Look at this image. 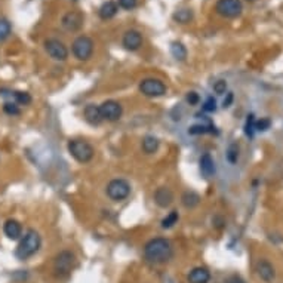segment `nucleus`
<instances>
[{"instance_id":"1","label":"nucleus","mask_w":283,"mask_h":283,"mask_svg":"<svg viewBox=\"0 0 283 283\" xmlns=\"http://www.w3.org/2000/svg\"><path fill=\"white\" fill-rule=\"evenodd\" d=\"M173 255L172 245L165 237H154L150 239L144 246V257L147 261L153 264H165Z\"/></svg>"},{"instance_id":"2","label":"nucleus","mask_w":283,"mask_h":283,"mask_svg":"<svg viewBox=\"0 0 283 283\" xmlns=\"http://www.w3.org/2000/svg\"><path fill=\"white\" fill-rule=\"evenodd\" d=\"M40 245H42L40 234L36 230L30 228L21 239V242L15 251V255L18 260H27V258L33 257L34 254H37V251L40 249Z\"/></svg>"},{"instance_id":"3","label":"nucleus","mask_w":283,"mask_h":283,"mask_svg":"<svg viewBox=\"0 0 283 283\" xmlns=\"http://www.w3.org/2000/svg\"><path fill=\"white\" fill-rule=\"evenodd\" d=\"M67 150H68L70 156H71L74 160H77L79 163H88V162H91L92 157H94V154H95L94 147H92L88 141H85V140H77V138L68 141Z\"/></svg>"},{"instance_id":"4","label":"nucleus","mask_w":283,"mask_h":283,"mask_svg":"<svg viewBox=\"0 0 283 283\" xmlns=\"http://www.w3.org/2000/svg\"><path fill=\"white\" fill-rule=\"evenodd\" d=\"M95 43L89 36H77L71 43V52L79 61H89L94 55Z\"/></svg>"},{"instance_id":"5","label":"nucleus","mask_w":283,"mask_h":283,"mask_svg":"<svg viewBox=\"0 0 283 283\" xmlns=\"http://www.w3.org/2000/svg\"><path fill=\"white\" fill-rule=\"evenodd\" d=\"M106 193L113 202H123L131 194V184L123 178H114L107 184Z\"/></svg>"},{"instance_id":"6","label":"nucleus","mask_w":283,"mask_h":283,"mask_svg":"<svg viewBox=\"0 0 283 283\" xmlns=\"http://www.w3.org/2000/svg\"><path fill=\"white\" fill-rule=\"evenodd\" d=\"M76 263V257L71 251H61L54 261V272L58 278L68 276Z\"/></svg>"},{"instance_id":"7","label":"nucleus","mask_w":283,"mask_h":283,"mask_svg":"<svg viewBox=\"0 0 283 283\" xmlns=\"http://www.w3.org/2000/svg\"><path fill=\"white\" fill-rule=\"evenodd\" d=\"M166 91H168L166 85L159 79L148 77V79H144L140 82V92L145 97H150V98L163 97L166 94Z\"/></svg>"},{"instance_id":"8","label":"nucleus","mask_w":283,"mask_h":283,"mask_svg":"<svg viewBox=\"0 0 283 283\" xmlns=\"http://www.w3.org/2000/svg\"><path fill=\"white\" fill-rule=\"evenodd\" d=\"M45 46V51L49 57L52 58L54 61H67L68 58V48L65 46V43L59 39H55V37H49L45 40L43 43Z\"/></svg>"},{"instance_id":"9","label":"nucleus","mask_w":283,"mask_h":283,"mask_svg":"<svg viewBox=\"0 0 283 283\" xmlns=\"http://www.w3.org/2000/svg\"><path fill=\"white\" fill-rule=\"evenodd\" d=\"M215 10L223 18H237L243 10V4L240 0H218Z\"/></svg>"},{"instance_id":"10","label":"nucleus","mask_w":283,"mask_h":283,"mask_svg":"<svg viewBox=\"0 0 283 283\" xmlns=\"http://www.w3.org/2000/svg\"><path fill=\"white\" fill-rule=\"evenodd\" d=\"M83 21H85V15L80 10H68L61 18V25L64 27V30L74 33L82 28Z\"/></svg>"},{"instance_id":"11","label":"nucleus","mask_w":283,"mask_h":283,"mask_svg":"<svg viewBox=\"0 0 283 283\" xmlns=\"http://www.w3.org/2000/svg\"><path fill=\"white\" fill-rule=\"evenodd\" d=\"M100 112L103 116V120L117 122L123 114V107L120 106V103H117L114 100H107L100 106Z\"/></svg>"},{"instance_id":"12","label":"nucleus","mask_w":283,"mask_h":283,"mask_svg":"<svg viewBox=\"0 0 283 283\" xmlns=\"http://www.w3.org/2000/svg\"><path fill=\"white\" fill-rule=\"evenodd\" d=\"M142 42H144L142 34L138 30H128L122 37V46L131 52L138 51L142 46Z\"/></svg>"},{"instance_id":"13","label":"nucleus","mask_w":283,"mask_h":283,"mask_svg":"<svg viewBox=\"0 0 283 283\" xmlns=\"http://www.w3.org/2000/svg\"><path fill=\"white\" fill-rule=\"evenodd\" d=\"M153 199H154V203H156L159 208L166 209V208H169L170 205L173 203V193H172V190L168 188V187H159V188L154 191Z\"/></svg>"},{"instance_id":"14","label":"nucleus","mask_w":283,"mask_h":283,"mask_svg":"<svg viewBox=\"0 0 283 283\" xmlns=\"http://www.w3.org/2000/svg\"><path fill=\"white\" fill-rule=\"evenodd\" d=\"M257 273H258V276H260L264 282L267 283L273 282L275 278H276L275 267L272 266V263H269V261H266V260L258 261V264H257Z\"/></svg>"},{"instance_id":"15","label":"nucleus","mask_w":283,"mask_h":283,"mask_svg":"<svg viewBox=\"0 0 283 283\" xmlns=\"http://www.w3.org/2000/svg\"><path fill=\"white\" fill-rule=\"evenodd\" d=\"M199 169H200V173H202V176L203 178H206V179H209V178H212L214 175H215V162H214V159H212V156L211 154H203L202 157H200V160H199Z\"/></svg>"},{"instance_id":"16","label":"nucleus","mask_w":283,"mask_h":283,"mask_svg":"<svg viewBox=\"0 0 283 283\" xmlns=\"http://www.w3.org/2000/svg\"><path fill=\"white\" fill-rule=\"evenodd\" d=\"M3 233H4V236H6L7 239H10V240H16V239H19V237L22 236V226H21L19 221L10 218V220H7V221L4 223V226H3Z\"/></svg>"},{"instance_id":"17","label":"nucleus","mask_w":283,"mask_h":283,"mask_svg":"<svg viewBox=\"0 0 283 283\" xmlns=\"http://www.w3.org/2000/svg\"><path fill=\"white\" fill-rule=\"evenodd\" d=\"M83 116H85V120L91 125H100L103 122L100 106L97 104H88L83 110Z\"/></svg>"},{"instance_id":"18","label":"nucleus","mask_w":283,"mask_h":283,"mask_svg":"<svg viewBox=\"0 0 283 283\" xmlns=\"http://www.w3.org/2000/svg\"><path fill=\"white\" fill-rule=\"evenodd\" d=\"M117 12H119V6H117V3L113 1V0L104 1V3L100 6V9H98L100 18H101V19H106V21L114 18V16L117 15Z\"/></svg>"},{"instance_id":"19","label":"nucleus","mask_w":283,"mask_h":283,"mask_svg":"<svg viewBox=\"0 0 283 283\" xmlns=\"http://www.w3.org/2000/svg\"><path fill=\"white\" fill-rule=\"evenodd\" d=\"M211 279V273L206 267H196L188 275L190 283H208Z\"/></svg>"},{"instance_id":"20","label":"nucleus","mask_w":283,"mask_h":283,"mask_svg":"<svg viewBox=\"0 0 283 283\" xmlns=\"http://www.w3.org/2000/svg\"><path fill=\"white\" fill-rule=\"evenodd\" d=\"M159 145H160V141L153 137V135H147L142 138V142H141V148L145 154H154L157 150H159Z\"/></svg>"},{"instance_id":"21","label":"nucleus","mask_w":283,"mask_h":283,"mask_svg":"<svg viewBox=\"0 0 283 283\" xmlns=\"http://www.w3.org/2000/svg\"><path fill=\"white\" fill-rule=\"evenodd\" d=\"M181 203L187 209H194L200 203V196L197 193H194V191H185L181 196Z\"/></svg>"},{"instance_id":"22","label":"nucleus","mask_w":283,"mask_h":283,"mask_svg":"<svg viewBox=\"0 0 283 283\" xmlns=\"http://www.w3.org/2000/svg\"><path fill=\"white\" fill-rule=\"evenodd\" d=\"M215 131V126L208 120V122H205V123H202V125H193V126H190L188 128V134L190 135H203V134H212Z\"/></svg>"},{"instance_id":"23","label":"nucleus","mask_w":283,"mask_h":283,"mask_svg":"<svg viewBox=\"0 0 283 283\" xmlns=\"http://www.w3.org/2000/svg\"><path fill=\"white\" fill-rule=\"evenodd\" d=\"M170 54L176 61H185L187 58V49L181 42H172L170 43Z\"/></svg>"},{"instance_id":"24","label":"nucleus","mask_w":283,"mask_h":283,"mask_svg":"<svg viewBox=\"0 0 283 283\" xmlns=\"http://www.w3.org/2000/svg\"><path fill=\"white\" fill-rule=\"evenodd\" d=\"M173 19L179 24H188L193 19V10L191 9H178L173 12Z\"/></svg>"},{"instance_id":"25","label":"nucleus","mask_w":283,"mask_h":283,"mask_svg":"<svg viewBox=\"0 0 283 283\" xmlns=\"http://www.w3.org/2000/svg\"><path fill=\"white\" fill-rule=\"evenodd\" d=\"M178 220H179V215H178V211H170L169 214L162 220V228H165V230H168V228H172V227L175 226L176 223H178Z\"/></svg>"},{"instance_id":"26","label":"nucleus","mask_w":283,"mask_h":283,"mask_svg":"<svg viewBox=\"0 0 283 283\" xmlns=\"http://www.w3.org/2000/svg\"><path fill=\"white\" fill-rule=\"evenodd\" d=\"M13 103L19 104V106H28L31 103V95L28 92H21V91H15L13 92Z\"/></svg>"},{"instance_id":"27","label":"nucleus","mask_w":283,"mask_h":283,"mask_svg":"<svg viewBox=\"0 0 283 283\" xmlns=\"http://www.w3.org/2000/svg\"><path fill=\"white\" fill-rule=\"evenodd\" d=\"M227 160H228L231 165L237 163V160H239V145H237L236 142L231 144V145L227 148Z\"/></svg>"},{"instance_id":"28","label":"nucleus","mask_w":283,"mask_h":283,"mask_svg":"<svg viewBox=\"0 0 283 283\" xmlns=\"http://www.w3.org/2000/svg\"><path fill=\"white\" fill-rule=\"evenodd\" d=\"M12 31V25L7 19H0V42L6 40Z\"/></svg>"},{"instance_id":"29","label":"nucleus","mask_w":283,"mask_h":283,"mask_svg":"<svg viewBox=\"0 0 283 283\" xmlns=\"http://www.w3.org/2000/svg\"><path fill=\"white\" fill-rule=\"evenodd\" d=\"M202 110L205 113H214V112H217V100L214 97H208L206 101L202 106Z\"/></svg>"},{"instance_id":"30","label":"nucleus","mask_w":283,"mask_h":283,"mask_svg":"<svg viewBox=\"0 0 283 283\" xmlns=\"http://www.w3.org/2000/svg\"><path fill=\"white\" fill-rule=\"evenodd\" d=\"M254 132H255V119H254V114H249L246 119V125H245V134L249 138H252Z\"/></svg>"},{"instance_id":"31","label":"nucleus","mask_w":283,"mask_h":283,"mask_svg":"<svg viewBox=\"0 0 283 283\" xmlns=\"http://www.w3.org/2000/svg\"><path fill=\"white\" fill-rule=\"evenodd\" d=\"M116 3L119 7H122L125 10H132L138 6V0H117Z\"/></svg>"},{"instance_id":"32","label":"nucleus","mask_w":283,"mask_h":283,"mask_svg":"<svg viewBox=\"0 0 283 283\" xmlns=\"http://www.w3.org/2000/svg\"><path fill=\"white\" fill-rule=\"evenodd\" d=\"M3 110H4V113L6 114L16 116V114H19V106H18L16 103H4Z\"/></svg>"},{"instance_id":"33","label":"nucleus","mask_w":283,"mask_h":283,"mask_svg":"<svg viewBox=\"0 0 283 283\" xmlns=\"http://www.w3.org/2000/svg\"><path fill=\"white\" fill-rule=\"evenodd\" d=\"M212 88H214V92L217 95H224L227 91V82L226 80H217Z\"/></svg>"},{"instance_id":"34","label":"nucleus","mask_w":283,"mask_h":283,"mask_svg":"<svg viewBox=\"0 0 283 283\" xmlns=\"http://www.w3.org/2000/svg\"><path fill=\"white\" fill-rule=\"evenodd\" d=\"M185 100H187V103H188L190 106H197V104H199V101H200V97H199V94H197V92L191 91V92H188V94H187Z\"/></svg>"},{"instance_id":"35","label":"nucleus","mask_w":283,"mask_h":283,"mask_svg":"<svg viewBox=\"0 0 283 283\" xmlns=\"http://www.w3.org/2000/svg\"><path fill=\"white\" fill-rule=\"evenodd\" d=\"M272 122L270 119H261L258 122H255V131H267L270 128Z\"/></svg>"},{"instance_id":"36","label":"nucleus","mask_w":283,"mask_h":283,"mask_svg":"<svg viewBox=\"0 0 283 283\" xmlns=\"http://www.w3.org/2000/svg\"><path fill=\"white\" fill-rule=\"evenodd\" d=\"M226 283H246L240 276H237V275H233V276H230L228 279L226 281Z\"/></svg>"},{"instance_id":"37","label":"nucleus","mask_w":283,"mask_h":283,"mask_svg":"<svg viewBox=\"0 0 283 283\" xmlns=\"http://www.w3.org/2000/svg\"><path fill=\"white\" fill-rule=\"evenodd\" d=\"M231 101H233V94H231V92H228V94H227V98L224 100V103H223V107H224V109L230 107Z\"/></svg>"},{"instance_id":"38","label":"nucleus","mask_w":283,"mask_h":283,"mask_svg":"<svg viewBox=\"0 0 283 283\" xmlns=\"http://www.w3.org/2000/svg\"><path fill=\"white\" fill-rule=\"evenodd\" d=\"M248 1H255V0H248Z\"/></svg>"}]
</instances>
